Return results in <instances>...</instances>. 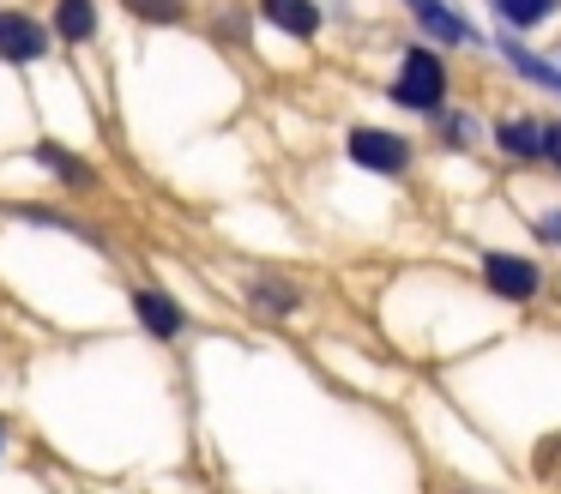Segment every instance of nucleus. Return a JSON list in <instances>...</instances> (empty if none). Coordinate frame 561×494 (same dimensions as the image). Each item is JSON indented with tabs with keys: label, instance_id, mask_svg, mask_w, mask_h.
<instances>
[{
	"label": "nucleus",
	"instance_id": "f257e3e1",
	"mask_svg": "<svg viewBox=\"0 0 561 494\" xmlns=\"http://www.w3.org/2000/svg\"><path fill=\"white\" fill-rule=\"evenodd\" d=\"M387 96L399 108H411V115H435V108L447 103V60H440L435 48H404Z\"/></svg>",
	"mask_w": 561,
	"mask_h": 494
},
{
	"label": "nucleus",
	"instance_id": "f03ea898",
	"mask_svg": "<svg viewBox=\"0 0 561 494\" xmlns=\"http://www.w3.org/2000/svg\"><path fill=\"white\" fill-rule=\"evenodd\" d=\"M344 151H351V163L375 169V175H404V169H411V139H404V133H387V127H351Z\"/></svg>",
	"mask_w": 561,
	"mask_h": 494
},
{
	"label": "nucleus",
	"instance_id": "7ed1b4c3",
	"mask_svg": "<svg viewBox=\"0 0 561 494\" xmlns=\"http://www.w3.org/2000/svg\"><path fill=\"white\" fill-rule=\"evenodd\" d=\"M55 48L49 24L31 19V12H0V60H13V67H31V60H43Z\"/></svg>",
	"mask_w": 561,
	"mask_h": 494
},
{
	"label": "nucleus",
	"instance_id": "20e7f679",
	"mask_svg": "<svg viewBox=\"0 0 561 494\" xmlns=\"http://www.w3.org/2000/svg\"><path fill=\"white\" fill-rule=\"evenodd\" d=\"M483 284L495 289V296H507V301H531L537 289H543V272H537L531 260H519V253H489Z\"/></svg>",
	"mask_w": 561,
	"mask_h": 494
},
{
	"label": "nucleus",
	"instance_id": "39448f33",
	"mask_svg": "<svg viewBox=\"0 0 561 494\" xmlns=\"http://www.w3.org/2000/svg\"><path fill=\"white\" fill-rule=\"evenodd\" d=\"M134 313L151 337H163V344L187 332V313L175 308V296H163V289H134Z\"/></svg>",
	"mask_w": 561,
	"mask_h": 494
},
{
	"label": "nucleus",
	"instance_id": "423d86ee",
	"mask_svg": "<svg viewBox=\"0 0 561 494\" xmlns=\"http://www.w3.org/2000/svg\"><path fill=\"white\" fill-rule=\"evenodd\" d=\"M404 7L416 12V24H423L435 43H447V48H465V43H477V31L459 19V12L447 7V0H404Z\"/></svg>",
	"mask_w": 561,
	"mask_h": 494
},
{
	"label": "nucleus",
	"instance_id": "0eeeda50",
	"mask_svg": "<svg viewBox=\"0 0 561 494\" xmlns=\"http://www.w3.org/2000/svg\"><path fill=\"white\" fill-rule=\"evenodd\" d=\"M260 19L278 24L296 43H308V36L320 31V0H260Z\"/></svg>",
	"mask_w": 561,
	"mask_h": 494
},
{
	"label": "nucleus",
	"instance_id": "6e6552de",
	"mask_svg": "<svg viewBox=\"0 0 561 494\" xmlns=\"http://www.w3.org/2000/svg\"><path fill=\"white\" fill-rule=\"evenodd\" d=\"M495 145L507 157H519V163H543V120H531V115L495 120Z\"/></svg>",
	"mask_w": 561,
	"mask_h": 494
},
{
	"label": "nucleus",
	"instance_id": "1a4fd4ad",
	"mask_svg": "<svg viewBox=\"0 0 561 494\" xmlns=\"http://www.w3.org/2000/svg\"><path fill=\"white\" fill-rule=\"evenodd\" d=\"M49 36H61V43H91V36H98V0H55Z\"/></svg>",
	"mask_w": 561,
	"mask_h": 494
},
{
	"label": "nucleus",
	"instance_id": "9d476101",
	"mask_svg": "<svg viewBox=\"0 0 561 494\" xmlns=\"http://www.w3.org/2000/svg\"><path fill=\"white\" fill-rule=\"evenodd\" d=\"M495 7V19L507 24V31H537L543 19H556L561 0H489Z\"/></svg>",
	"mask_w": 561,
	"mask_h": 494
},
{
	"label": "nucleus",
	"instance_id": "9b49d317",
	"mask_svg": "<svg viewBox=\"0 0 561 494\" xmlns=\"http://www.w3.org/2000/svg\"><path fill=\"white\" fill-rule=\"evenodd\" d=\"M501 55H507L513 67L525 72V79H537V84H543V91H556V96H561V72L549 67V60H537V55H531V48H525V43H513V36H501Z\"/></svg>",
	"mask_w": 561,
	"mask_h": 494
},
{
	"label": "nucleus",
	"instance_id": "f8f14e48",
	"mask_svg": "<svg viewBox=\"0 0 561 494\" xmlns=\"http://www.w3.org/2000/svg\"><path fill=\"white\" fill-rule=\"evenodd\" d=\"M248 296H254V301H260V308H266V313H290L296 301H302V289H290V284H284V277H260V284L248 289Z\"/></svg>",
	"mask_w": 561,
	"mask_h": 494
},
{
	"label": "nucleus",
	"instance_id": "ddd939ff",
	"mask_svg": "<svg viewBox=\"0 0 561 494\" xmlns=\"http://www.w3.org/2000/svg\"><path fill=\"white\" fill-rule=\"evenodd\" d=\"M37 157H43V163H49V169H55V175H67V181H79V187H91V181H98V175H91V163H79V157H73V151H61V145H49V139H43V145H37Z\"/></svg>",
	"mask_w": 561,
	"mask_h": 494
},
{
	"label": "nucleus",
	"instance_id": "4468645a",
	"mask_svg": "<svg viewBox=\"0 0 561 494\" xmlns=\"http://www.w3.org/2000/svg\"><path fill=\"white\" fill-rule=\"evenodd\" d=\"M134 19H158V24H175L182 19V0H122Z\"/></svg>",
	"mask_w": 561,
	"mask_h": 494
},
{
	"label": "nucleus",
	"instance_id": "2eb2a0df",
	"mask_svg": "<svg viewBox=\"0 0 561 494\" xmlns=\"http://www.w3.org/2000/svg\"><path fill=\"white\" fill-rule=\"evenodd\" d=\"M543 157L561 169V120H543Z\"/></svg>",
	"mask_w": 561,
	"mask_h": 494
},
{
	"label": "nucleus",
	"instance_id": "dca6fc26",
	"mask_svg": "<svg viewBox=\"0 0 561 494\" xmlns=\"http://www.w3.org/2000/svg\"><path fill=\"white\" fill-rule=\"evenodd\" d=\"M537 235H543L549 248H561V211H543V217H537Z\"/></svg>",
	"mask_w": 561,
	"mask_h": 494
}]
</instances>
